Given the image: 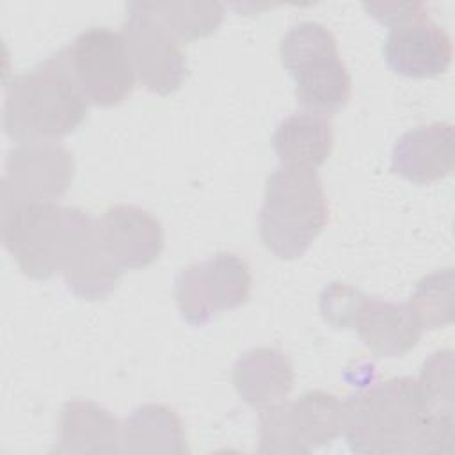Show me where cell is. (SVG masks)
<instances>
[{"label": "cell", "mask_w": 455, "mask_h": 455, "mask_svg": "<svg viewBox=\"0 0 455 455\" xmlns=\"http://www.w3.org/2000/svg\"><path fill=\"white\" fill-rule=\"evenodd\" d=\"M453 414L435 412L419 382L395 377L343 400V435L361 455L450 451Z\"/></svg>", "instance_id": "6da1fadb"}, {"label": "cell", "mask_w": 455, "mask_h": 455, "mask_svg": "<svg viewBox=\"0 0 455 455\" xmlns=\"http://www.w3.org/2000/svg\"><path fill=\"white\" fill-rule=\"evenodd\" d=\"M89 100L69 66L68 52L12 76L4 96V130L11 139L53 140L75 132L87 117Z\"/></svg>", "instance_id": "7a4b0ae2"}, {"label": "cell", "mask_w": 455, "mask_h": 455, "mask_svg": "<svg viewBox=\"0 0 455 455\" xmlns=\"http://www.w3.org/2000/svg\"><path fill=\"white\" fill-rule=\"evenodd\" d=\"M96 220L80 208L37 203L2 213V242L32 279L62 274Z\"/></svg>", "instance_id": "3957f363"}, {"label": "cell", "mask_w": 455, "mask_h": 455, "mask_svg": "<svg viewBox=\"0 0 455 455\" xmlns=\"http://www.w3.org/2000/svg\"><path fill=\"white\" fill-rule=\"evenodd\" d=\"M327 220L329 204L316 171L283 165L268 176L258 231L277 258L302 256Z\"/></svg>", "instance_id": "277c9868"}, {"label": "cell", "mask_w": 455, "mask_h": 455, "mask_svg": "<svg viewBox=\"0 0 455 455\" xmlns=\"http://www.w3.org/2000/svg\"><path fill=\"white\" fill-rule=\"evenodd\" d=\"M252 288L251 268L233 252H217L187 265L174 281V297L185 322L201 327L217 313L247 302Z\"/></svg>", "instance_id": "5b68a950"}, {"label": "cell", "mask_w": 455, "mask_h": 455, "mask_svg": "<svg viewBox=\"0 0 455 455\" xmlns=\"http://www.w3.org/2000/svg\"><path fill=\"white\" fill-rule=\"evenodd\" d=\"M71 71L89 103L114 107L126 100L135 85V69L121 32L91 27L66 48Z\"/></svg>", "instance_id": "8992f818"}, {"label": "cell", "mask_w": 455, "mask_h": 455, "mask_svg": "<svg viewBox=\"0 0 455 455\" xmlns=\"http://www.w3.org/2000/svg\"><path fill=\"white\" fill-rule=\"evenodd\" d=\"M75 178V158L53 140H27L12 148L2 178V213L37 203H57Z\"/></svg>", "instance_id": "52a82bcc"}, {"label": "cell", "mask_w": 455, "mask_h": 455, "mask_svg": "<svg viewBox=\"0 0 455 455\" xmlns=\"http://www.w3.org/2000/svg\"><path fill=\"white\" fill-rule=\"evenodd\" d=\"M123 37L135 76L155 94L178 91L187 76V59L178 37L158 21L142 2L126 5Z\"/></svg>", "instance_id": "ba28073f"}, {"label": "cell", "mask_w": 455, "mask_h": 455, "mask_svg": "<svg viewBox=\"0 0 455 455\" xmlns=\"http://www.w3.org/2000/svg\"><path fill=\"white\" fill-rule=\"evenodd\" d=\"M389 68L409 78H428L444 73L453 57L450 34L428 14L393 25L384 41Z\"/></svg>", "instance_id": "9c48e42d"}, {"label": "cell", "mask_w": 455, "mask_h": 455, "mask_svg": "<svg viewBox=\"0 0 455 455\" xmlns=\"http://www.w3.org/2000/svg\"><path fill=\"white\" fill-rule=\"evenodd\" d=\"M347 329H354L366 348L379 357H402L423 332L409 304H395L361 291Z\"/></svg>", "instance_id": "30bf717a"}, {"label": "cell", "mask_w": 455, "mask_h": 455, "mask_svg": "<svg viewBox=\"0 0 455 455\" xmlns=\"http://www.w3.org/2000/svg\"><path fill=\"white\" fill-rule=\"evenodd\" d=\"M100 236L108 254L123 268H144L155 263L164 249L162 224L133 204H114L98 220Z\"/></svg>", "instance_id": "8fae6325"}, {"label": "cell", "mask_w": 455, "mask_h": 455, "mask_svg": "<svg viewBox=\"0 0 455 455\" xmlns=\"http://www.w3.org/2000/svg\"><path fill=\"white\" fill-rule=\"evenodd\" d=\"M455 130L450 123L411 128L393 146V171L418 185L434 183L453 171Z\"/></svg>", "instance_id": "7c38bea8"}, {"label": "cell", "mask_w": 455, "mask_h": 455, "mask_svg": "<svg viewBox=\"0 0 455 455\" xmlns=\"http://www.w3.org/2000/svg\"><path fill=\"white\" fill-rule=\"evenodd\" d=\"M279 414L293 453H309L343 434V400L327 391H307L293 402H279Z\"/></svg>", "instance_id": "4fadbf2b"}, {"label": "cell", "mask_w": 455, "mask_h": 455, "mask_svg": "<svg viewBox=\"0 0 455 455\" xmlns=\"http://www.w3.org/2000/svg\"><path fill=\"white\" fill-rule=\"evenodd\" d=\"M293 364L279 348H251L233 366V386L236 393L245 403L259 411L286 400L293 389Z\"/></svg>", "instance_id": "5bb4252c"}, {"label": "cell", "mask_w": 455, "mask_h": 455, "mask_svg": "<svg viewBox=\"0 0 455 455\" xmlns=\"http://www.w3.org/2000/svg\"><path fill=\"white\" fill-rule=\"evenodd\" d=\"M57 453L121 451V425L103 405L91 400H69L60 411Z\"/></svg>", "instance_id": "9a60e30c"}, {"label": "cell", "mask_w": 455, "mask_h": 455, "mask_svg": "<svg viewBox=\"0 0 455 455\" xmlns=\"http://www.w3.org/2000/svg\"><path fill=\"white\" fill-rule=\"evenodd\" d=\"M121 451L181 455L188 451L181 418L164 403H142L121 425Z\"/></svg>", "instance_id": "2e32d148"}, {"label": "cell", "mask_w": 455, "mask_h": 455, "mask_svg": "<svg viewBox=\"0 0 455 455\" xmlns=\"http://www.w3.org/2000/svg\"><path fill=\"white\" fill-rule=\"evenodd\" d=\"M272 146L283 165L315 171L331 155L332 126L322 114L297 112L277 124Z\"/></svg>", "instance_id": "e0dca14e"}, {"label": "cell", "mask_w": 455, "mask_h": 455, "mask_svg": "<svg viewBox=\"0 0 455 455\" xmlns=\"http://www.w3.org/2000/svg\"><path fill=\"white\" fill-rule=\"evenodd\" d=\"M290 75L299 103L309 112H338L350 98V75L338 52L315 57Z\"/></svg>", "instance_id": "ac0fdd59"}, {"label": "cell", "mask_w": 455, "mask_h": 455, "mask_svg": "<svg viewBox=\"0 0 455 455\" xmlns=\"http://www.w3.org/2000/svg\"><path fill=\"white\" fill-rule=\"evenodd\" d=\"M123 272L124 268L105 249L96 220L94 229L85 236L76 254L62 270V277L76 297L100 300L114 291Z\"/></svg>", "instance_id": "d6986e66"}, {"label": "cell", "mask_w": 455, "mask_h": 455, "mask_svg": "<svg viewBox=\"0 0 455 455\" xmlns=\"http://www.w3.org/2000/svg\"><path fill=\"white\" fill-rule=\"evenodd\" d=\"M144 7L162 21L176 37L185 41L210 36L224 18L219 2H142Z\"/></svg>", "instance_id": "ffe728a7"}, {"label": "cell", "mask_w": 455, "mask_h": 455, "mask_svg": "<svg viewBox=\"0 0 455 455\" xmlns=\"http://www.w3.org/2000/svg\"><path fill=\"white\" fill-rule=\"evenodd\" d=\"M425 329H439L453 320V270H435L423 277L407 302Z\"/></svg>", "instance_id": "44dd1931"}, {"label": "cell", "mask_w": 455, "mask_h": 455, "mask_svg": "<svg viewBox=\"0 0 455 455\" xmlns=\"http://www.w3.org/2000/svg\"><path fill=\"white\" fill-rule=\"evenodd\" d=\"M338 52L332 32L318 21H300L293 25L281 39L279 55L284 69L293 73L307 60Z\"/></svg>", "instance_id": "7402d4cb"}, {"label": "cell", "mask_w": 455, "mask_h": 455, "mask_svg": "<svg viewBox=\"0 0 455 455\" xmlns=\"http://www.w3.org/2000/svg\"><path fill=\"white\" fill-rule=\"evenodd\" d=\"M418 382L435 412L453 414V354L451 350L432 354L423 363Z\"/></svg>", "instance_id": "603a6c76"}, {"label": "cell", "mask_w": 455, "mask_h": 455, "mask_svg": "<svg viewBox=\"0 0 455 455\" xmlns=\"http://www.w3.org/2000/svg\"><path fill=\"white\" fill-rule=\"evenodd\" d=\"M364 9L380 23L391 27L427 14L423 2H364Z\"/></svg>", "instance_id": "cb8c5ba5"}]
</instances>
